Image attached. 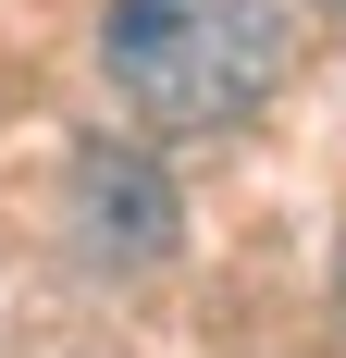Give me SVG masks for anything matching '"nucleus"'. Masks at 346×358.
I'll return each instance as SVG.
<instances>
[{
	"instance_id": "nucleus-1",
	"label": "nucleus",
	"mask_w": 346,
	"mask_h": 358,
	"mask_svg": "<svg viewBox=\"0 0 346 358\" xmlns=\"http://www.w3.org/2000/svg\"><path fill=\"white\" fill-rule=\"evenodd\" d=\"M284 62H297L284 0H111L99 13V74L161 136H235L284 87Z\"/></svg>"
},
{
	"instance_id": "nucleus-2",
	"label": "nucleus",
	"mask_w": 346,
	"mask_h": 358,
	"mask_svg": "<svg viewBox=\"0 0 346 358\" xmlns=\"http://www.w3.org/2000/svg\"><path fill=\"white\" fill-rule=\"evenodd\" d=\"M74 235H87L111 272H148V259H173L186 210H173L161 161H148V148H74Z\"/></svg>"
},
{
	"instance_id": "nucleus-3",
	"label": "nucleus",
	"mask_w": 346,
	"mask_h": 358,
	"mask_svg": "<svg viewBox=\"0 0 346 358\" xmlns=\"http://www.w3.org/2000/svg\"><path fill=\"white\" fill-rule=\"evenodd\" d=\"M334 285H346V248H334Z\"/></svg>"
}]
</instances>
